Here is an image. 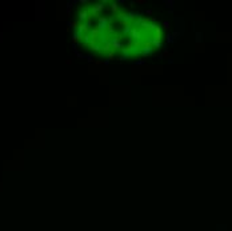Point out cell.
I'll list each match as a JSON object with an SVG mask.
<instances>
[{
  "label": "cell",
  "instance_id": "1",
  "mask_svg": "<svg viewBox=\"0 0 232 231\" xmlns=\"http://www.w3.org/2000/svg\"><path fill=\"white\" fill-rule=\"evenodd\" d=\"M103 9H104V5L102 4V3H96V4H92V5H91V7H89V11H88V12H89L91 16H93V18L97 19V18L100 16V14H102Z\"/></svg>",
  "mask_w": 232,
  "mask_h": 231
},
{
  "label": "cell",
  "instance_id": "2",
  "mask_svg": "<svg viewBox=\"0 0 232 231\" xmlns=\"http://www.w3.org/2000/svg\"><path fill=\"white\" fill-rule=\"evenodd\" d=\"M111 44H112V49H123V44H122V38L120 36H115V38L111 40Z\"/></svg>",
  "mask_w": 232,
  "mask_h": 231
},
{
  "label": "cell",
  "instance_id": "3",
  "mask_svg": "<svg viewBox=\"0 0 232 231\" xmlns=\"http://www.w3.org/2000/svg\"><path fill=\"white\" fill-rule=\"evenodd\" d=\"M109 11L112 12V15L113 16H117L120 14V8H119V5H117V3H111V5H109Z\"/></svg>",
  "mask_w": 232,
  "mask_h": 231
},
{
  "label": "cell",
  "instance_id": "4",
  "mask_svg": "<svg viewBox=\"0 0 232 231\" xmlns=\"http://www.w3.org/2000/svg\"><path fill=\"white\" fill-rule=\"evenodd\" d=\"M88 16H89V12H88L86 8H83V9L80 11V14H79V19H80V21H81V23H86V20H87Z\"/></svg>",
  "mask_w": 232,
  "mask_h": 231
},
{
  "label": "cell",
  "instance_id": "5",
  "mask_svg": "<svg viewBox=\"0 0 232 231\" xmlns=\"http://www.w3.org/2000/svg\"><path fill=\"white\" fill-rule=\"evenodd\" d=\"M81 4H89V1H87V0H81Z\"/></svg>",
  "mask_w": 232,
  "mask_h": 231
},
{
  "label": "cell",
  "instance_id": "6",
  "mask_svg": "<svg viewBox=\"0 0 232 231\" xmlns=\"http://www.w3.org/2000/svg\"><path fill=\"white\" fill-rule=\"evenodd\" d=\"M95 63H96V64H102L103 62H102V60H95Z\"/></svg>",
  "mask_w": 232,
  "mask_h": 231
}]
</instances>
